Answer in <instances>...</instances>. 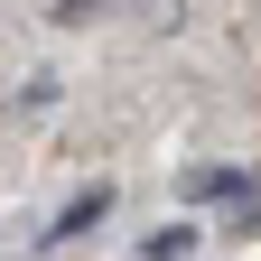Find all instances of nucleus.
<instances>
[{
	"mask_svg": "<svg viewBox=\"0 0 261 261\" xmlns=\"http://www.w3.org/2000/svg\"><path fill=\"white\" fill-rule=\"evenodd\" d=\"M103 205H112V187H84V196H65V215L47 224V243H65V233H84V224H103Z\"/></svg>",
	"mask_w": 261,
	"mask_h": 261,
	"instance_id": "f257e3e1",
	"label": "nucleus"
},
{
	"mask_svg": "<svg viewBox=\"0 0 261 261\" xmlns=\"http://www.w3.org/2000/svg\"><path fill=\"white\" fill-rule=\"evenodd\" d=\"M187 196H196V205H215V196H233V168H187Z\"/></svg>",
	"mask_w": 261,
	"mask_h": 261,
	"instance_id": "f03ea898",
	"label": "nucleus"
},
{
	"mask_svg": "<svg viewBox=\"0 0 261 261\" xmlns=\"http://www.w3.org/2000/svg\"><path fill=\"white\" fill-rule=\"evenodd\" d=\"M140 252H196V224H159V233H149Z\"/></svg>",
	"mask_w": 261,
	"mask_h": 261,
	"instance_id": "7ed1b4c3",
	"label": "nucleus"
}]
</instances>
